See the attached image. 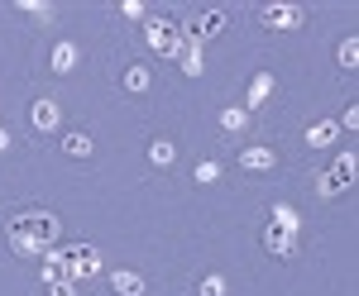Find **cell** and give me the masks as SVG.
<instances>
[{"label":"cell","instance_id":"obj_9","mask_svg":"<svg viewBox=\"0 0 359 296\" xmlns=\"http://www.w3.org/2000/svg\"><path fill=\"white\" fill-rule=\"evenodd\" d=\"M264 248H269V253H278V258H292V253H297V234L264 225Z\"/></svg>","mask_w":359,"mask_h":296},{"label":"cell","instance_id":"obj_23","mask_svg":"<svg viewBox=\"0 0 359 296\" xmlns=\"http://www.w3.org/2000/svg\"><path fill=\"white\" fill-rule=\"evenodd\" d=\"M316 191H321V196H326V201H335V196H345V182H340V177H335V172H321V177H316Z\"/></svg>","mask_w":359,"mask_h":296},{"label":"cell","instance_id":"obj_19","mask_svg":"<svg viewBox=\"0 0 359 296\" xmlns=\"http://www.w3.org/2000/svg\"><path fill=\"white\" fill-rule=\"evenodd\" d=\"M249 120H254V115H249L245 106H230V110H221V129H225V134H240V129H245Z\"/></svg>","mask_w":359,"mask_h":296},{"label":"cell","instance_id":"obj_21","mask_svg":"<svg viewBox=\"0 0 359 296\" xmlns=\"http://www.w3.org/2000/svg\"><path fill=\"white\" fill-rule=\"evenodd\" d=\"M172 158H177V143H172V139H154V143H149V162H154V167H168Z\"/></svg>","mask_w":359,"mask_h":296},{"label":"cell","instance_id":"obj_28","mask_svg":"<svg viewBox=\"0 0 359 296\" xmlns=\"http://www.w3.org/2000/svg\"><path fill=\"white\" fill-rule=\"evenodd\" d=\"M10 143H15V139H10V129H5V125H0V153H10Z\"/></svg>","mask_w":359,"mask_h":296},{"label":"cell","instance_id":"obj_2","mask_svg":"<svg viewBox=\"0 0 359 296\" xmlns=\"http://www.w3.org/2000/svg\"><path fill=\"white\" fill-rule=\"evenodd\" d=\"M67 282H86V277H101V248L96 244H57L43 253Z\"/></svg>","mask_w":359,"mask_h":296},{"label":"cell","instance_id":"obj_24","mask_svg":"<svg viewBox=\"0 0 359 296\" xmlns=\"http://www.w3.org/2000/svg\"><path fill=\"white\" fill-rule=\"evenodd\" d=\"M15 10H25V15H34V20H53V5H48V0H20Z\"/></svg>","mask_w":359,"mask_h":296},{"label":"cell","instance_id":"obj_14","mask_svg":"<svg viewBox=\"0 0 359 296\" xmlns=\"http://www.w3.org/2000/svg\"><path fill=\"white\" fill-rule=\"evenodd\" d=\"M125 91H130V96H144V91H149V86H154V72H149V67H144V62H130V67H125Z\"/></svg>","mask_w":359,"mask_h":296},{"label":"cell","instance_id":"obj_1","mask_svg":"<svg viewBox=\"0 0 359 296\" xmlns=\"http://www.w3.org/2000/svg\"><path fill=\"white\" fill-rule=\"evenodd\" d=\"M62 239V220L53 211H20L10 220V248L20 258H43L48 248H57Z\"/></svg>","mask_w":359,"mask_h":296},{"label":"cell","instance_id":"obj_15","mask_svg":"<svg viewBox=\"0 0 359 296\" xmlns=\"http://www.w3.org/2000/svg\"><path fill=\"white\" fill-rule=\"evenodd\" d=\"M225 29V10H201V20H196V38H201V43H206V38H216V34H221Z\"/></svg>","mask_w":359,"mask_h":296},{"label":"cell","instance_id":"obj_12","mask_svg":"<svg viewBox=\"0 0 359 296\" xmlns=\"http://www.w3.org/2000/svg\"><path fill=\"white\" fill-rule=\"evenodd\" d=\"M48 67H53V77H67V72H77V43H53V57H48Z\"/></svg>","mask_w":359,"mask_h":296},{"label":"cell","instance_id":"obj_13","mask_svg":"<svg viewBox=\"0 0 359 296\" xmlns=\"http://www.w3.org/2000/svg\"><path fill=\"white\" fill-rule=\"evenodd\" d=\"M331 143H340V125L335 120H321V125L306 129V148H331Z\"/></svg>","mask_w":359,"mask_h":296},{"label":"cell","instance_id":"obj_3","mask_svg":"<svg viewBox=\"0 0 359 296\" xmlns=\"http://www.w3.org/2000/svg\"><path fill=\"white\" fill-rule=\"evenodd\" d=\"M144 43L158 57H182V29L172 24V20H163V15H154V20L144 24Z\"/></svg>","mask_w":359,"mask_h":296},{"label":"cell","instance_id":"obj_6","mask_svg":"<svg viewBox=\"0 0 359 296\" xmlns=\"http://www.w3.org/2000/svg\"><path fill=\"white\" fill-rule=\"evenodd\" d=\"M106 282H111V292H115V296H144V292H149L144 272H135V268H115Z\"/></svg>","mask_w":359,"mask_h":296},{"label":"cell","instance_id":"obj_22","mask_svg":"<svg viewBox=\"0 0 359 296\" xmlns=\"http://www.w3.org/2000/svg\"><path fill=\"white\" fill-rule=\"evenodd\" d=\"M196 296H230V282H225L221 272H206V277L196 282Z\"/></svg>","mask_w":359,"mask_h":296},{"label":"cell","instance_id":"obj_8","mask_svg":"<svg viewBox=\"0 0 359 296\" xmlns=\"http://www.w3.org/2000/svg\"><path fill=\"white\" fill-rule=\"evenodd\" d=\"M273 86H278L273 72H254V77H249V91H245V110H249V115H254V110L273 96Z\"/></svg>","mask_w":359,"mask_h":296},{"label":"cell","instance_id":"obj_26","mask_svg":"<svg viewBox=\"0 0 359 296\" xmlns=\"http://www.w3.org/2000/svg\"><path fill=\"white\" fill-rule=\"evenodd\" d=\"M335 125H340V129H350V134H355V129H359V106H345V115H340V120H335Z\"/></svg>","mask_w":359,"mask_h":296},{"label":"cell","instance_id":"obj_27","mask_svg":"<svg viewBox=\"0 0 359 296\" xmlns=\"http://www.w3.org/2000/svg\"><path fill=\"white\" fill-rule=\"evenodd\" d=\"M120 10H125V20H144V15H149V5H144V0H125Z\"/></svg>","mask_w":359,"mask_h":296},{"label":"cell","instance_id":"obj_11","mask_svg":"<svg viewBox=\"0 0 359 296\" xmlns=\"http://www.w3.org/2000/svg\"><path fill=\"white\" fill-rule=\"evenodd\" d=\"M269 225H273V230H287V234H302V216H297L287 201L269 206Z\"/></svg>","mask_w":359,"mask_h":296},{"label":"cell","instance_id":"obj_7","mask_svg":"<svg viewBox=\"0 0 359 296\" xmlns=\"http://www.w3.org/2000/svg\"><path fill=\"white\" fill-rule=\"evenodd\" d=\"M240 167H245V172H273V167H278V153L269 148V143L240 148Z\"/></svg>","mask_w":359,"mask_h":296},{"label":"cell","instance_id":"obj_10","mask_svg":"<svg viewBox=\"0 0 359 296\" xmlns=\"http://www.w3.org/2000/svg\"><path fill=\"white\" fill-rule=\"evenodd\" d=\"M177 62H182L187 77H201V38H196L192 29H182V57Z\"/></svg>","mask_w":359,"mask_h":296},{"label":"cell","instance_id":"obj_25","mask_svg":"<svg viewBox=\"0 0 359 296\" xmlns=\"http://www.w3.org/2000/svg\"><path fill=\"white\" fill-rule=\"evenodd\" d=\"M43 292H48V296H77V282H67V277H57V282H48Z\"/></svg>","mask_w":359,"mask_h":296},{"label":"cell","instance_id":"obj_16","mask_svg":"<svg viewBox=\"0 0 359 296\" xmlns=\"http://www.w3.org/2000/svg\"><path fill=\"white\" fill-rule=\"evenodd\" d=\"M62 153L77 158V162H86L91 153H96V143H91V134H67V139H62Z\"/></svg>","mask_w":359,"mask_h":296},{"label":"cell","instance_id":"obj_5","mask_svg":"<svg viewBox=\"0 0 359 296\" xmlns=\"http://www.w3.org/2000/svg\"><path fill=\"white\" fill-rule=\"evenodd\" d=\"M29 125H34L39 134H48V129H57V125H62V106H57L53 96H39V101L29 106Z\"/></svg>","mask_w":359,"mask_h":296},{"label":"cell","instance_id":"obj_4","mask_svg":"<svg viewBox=\"0 0 359 296\" xmlns=\"http://www.w3.org/2000/svg\"><path fill=\"white\" fill-rule=\"evenodd\" d=\"M259 20H264V29H273V34H297V29L306 24V10L278 0V5H264V10H259Z\"/></svg>","mask_w":359,"mask_h":296},{"label":"cell","instance_id":"obj_17","mask_svg":"<svg viewBox=\"0 0 359 296\" xmlns=\"http://www.w3.org/2000/svg\"><path fill=\"white\" fill-rule=\"evenodd\" d=\"M335 177H340V182H345V187H355V172H359V153L355 148H345V153H340V158H335V167H331Z\"/></svg>","mask_w":359,"mask_h":296},{"label":"cell","instance_id":"obj_18","mask_svg":"<svg viewBox=\"0 0 359 296\" xmlns=\"http://www.w3.org/2000/svg\"><path fill=\"white\" fill-rule=\"evenodd\" d=\"M192 182H196V187H216V182H221V162H216V158H201L192 167Z\"/></svg>","mask_w":359,"mask_h":296},{"label":"cell","instance_id":"obj_20","mask_svg":"<svg viewBox=\"0 0 359 296\" xmlns=\"http://www.w3.org/2000/svg\"><path fill=\"white\" fill-rule=\"evenodd\" d=\"M335 62H340L345 72H355V67H359V38H355V34H345V43L335 48Z\"/></svg>","mask_w":359,"mask_h":296}]
</instances>
